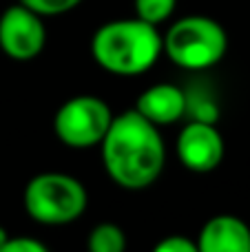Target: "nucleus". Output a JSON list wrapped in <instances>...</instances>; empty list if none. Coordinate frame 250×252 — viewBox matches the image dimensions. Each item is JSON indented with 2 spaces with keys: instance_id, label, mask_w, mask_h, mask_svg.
I'll use <instances>...</instances> for the list:
<instances>
[{
  "instance_id": "2eb2a0df",
  "label": "nucleus",
  "mask_w": 250,
  "mask_h": 252,
  "mask_svg": "<svg viewBox=\"0 0 250 252\" xmlns=\"http://www.w3.org/2000/svg\"><path fill=\"white\" fill-rule=\"evenodd\" d=\"M7 239H9V232L0 226V252H2V246H4V241H7Z\"/></svg>"
},
{
  "instance_id": "f8f14e48",
  "label": "nucleus",
  "mask_w": 250,
  "mask_h": 252,
  "mask_svg": "<svg viewBox=\"0 0 250 252\" xmlns=\"http://www.w3.org/2000/svg\"><path fill=\"white\" fill-rule=\"evenodd\" d=\"M25 7L33 9L35 13H40L42 18L49 16H62V13H69L71 9H75L82 0H20Z\"/></svg>"
},
{
  "instance_id": "f03ea898",
  "label": "nucleus",
  "mask_w": 250,
  "mask_h": 252,
  "mask_svg": "<svg viewBox=\"0 0 250 252\" xmlns=\"http://www.w3.org/2000/svg\"><path fill=\"white\" fill-rule=\"evenodd\" d=\"M93 60L113 75H140L162 56V33L140 18L104 22L91 38Z\"/></svg>"
},
{
  "instance_id": "20e7f679",
  "label": "nucleus",
  "mask_w": 250,
  "mask_h": 252,
  "mask_svg": "<svg viewBox=\"0 0 250 252\" xmlns=\"http://www.w3.org/2000/svg\"><path fill=\"white\" fill-rule=\"evenodd\" d=\"M87 188L66 173H40L25 186V210L42 226H66L87 210Z\"/></svg>"
},
{
  "instance_id": "f257e3e1",
  "label": "nucleus",
  "mask_w": 250,
  "mask_h": 252,
  "mask_svg": "<svg viewBox=\"0 0 250 252\" xmlns=\"http://www.w3.org/2000/svg\"><path fill=\"white\" fill-rule=\"evenodd\" d=\"M102 164L109 177L126 190H142L157 182L166 164V146L159 126L135 109L113 115L100 142Z\"/></svg>"
},
{
  "instance_id": "4468645a",
  "label": "nucleus",
  "mask_w": 250,
  "mask_h": 252,
  "mask_svg": "<svg viewBox=\"0 0 250 252\" xmlns=\"http://www.w3.org/2000/svg\"><path fill=\"white\" fill-rule=\"evenodd\" d=\"M155 252H197V241H190L182 235H171L155 246Z\"/></svg>"
},
{
  "instance_id": "6e6552de",
  "label": "nucleus",
  "mask_w": 250,
  "mask_h": 252,
  "mask_svg": "<svg viewBox=\"0 0 250 252\" xmlns=\"http://www.w3.org/2000/svg\"><path fill=\"white\" fill-rule=\"evenodd\" d=\"M202 252H250V228L235 215H217L204 223L197 239Z\"/></svg>"
},
{
  "instance_id": "423d86ee",
  "label": "nucleus",
  "mask_w": 250,
  "mask_h": 252,
  "mask_svg": "<svg viewBox=\"0 0 250 252\" xmlns=\"http://www.w3.org/2000/svg\"><path fill=\"white\" fill-rule=\"evenodd\" d=\"M47 27L42 16L22 2L4 9L0 16V49L16 62H29L42 53Z\"/></svg>"
},
{
  "instance_id": "1a4fd4ad",
  "label": "nucleus",
  "mask_w": 250,
  "mask_h": 252,
  "mask_svg": "<svg viewBox=\"0 0 250 252\" xmlns=\"http://www.w3.org/2000/svg\"><path fill=\"white\" fill-rule=\"evenodd\" d=\"M135 111L155 126L175 124L186 113V95L175 84H153L137 97Z\"/></svg>"
},
{
  "instance_id": "9b49d317",
  "label": "nucleus",
  "mask_w": 250,
  "mask_h": 252,
  "mask_svg": "<svg viewBox=\"0 0 250 252\" xmlns=\"http://www.w3.org/2000/svg\"><path fill=\"white\" fill-rule=\"evenodd\" d=\"M177 0H135V16L149 25L159 27L175 11Z\"/></svg>"
},
{
  "instance_id": "7ed1b4c3",
  "label": "nucleus",
  "mask_w": 250,
  "mask_h": 252,
  "mask_svg": "<svg viewBox=\"0 0 250 252\" xmlns=\"http://www.w3.org/2000/svg\"><path fill=\"white\" fill-rule=\"evenodd\" d=\"M228 49L224 27L208 16H184L162 35V53L175 66L204 71L219 64Z\"/></svg>"
},
{
  "instance_id": "39448f33",
  "label": "nucleus",
  "mask_w": 250,
  "mask_h": 252,
  "mask_svg": "<svg viewBox=\"0 0 250 252\" xmlns=\"http://www.w3.org/2000/svg\"><path fill=\"white\" fill-rule=\"evenodd\" d=\"M113 111L97 95H75L58 109L53 118V133L69 148L100 146L106 135Z\"/></svg>"
},
{
  "instance_id": "ddd939ff",
  "label": "nucleus",
  "mask_w": 250,
  "mask_h": 252,
  "mask_svg": "<svg viewBox=\"0 0 250 252\" xmlns=\"http://www.w3.org/2000/svg\"><path fill=\"white\" fill-rule=\"evenodd\" d=\"M2 252H47V246L31 237H11L4 241Z\"/></svg>"
},
{
  "instance_id": "0eeeda50",
  "label": "nucleus",
  "mask_w": 250,
  "mask_h": 252,
  "mask_svg": "<svg viewBox=\"0 0 250 252\" xmlns=\"http://www.w3.org/2000/svg\"><path fill=\"white\" fill-rule=\"evenodd\" d=\"M177 157L193 173H211L224 159V137L213 122H190L177 135Z\"/></svg>"
},
{
  "instance_id": "9d476101",
  "label": "nucleus",
  "mask_w": 250,
  "mask_h": 252,
  "mask_svg": "<svg viewBox=\"0 0 250 252\" xmlns=\"http://www.w3.org/2000/svg\"><path fill=\"white\" fill-rule=\"evenodd\" d=\"M87 248L91 252H122L126 248V232L118 223H97L89 232Z\"/></svg>"
}]
</instances>
